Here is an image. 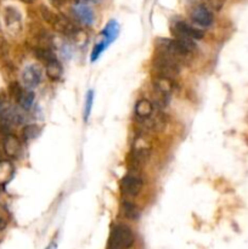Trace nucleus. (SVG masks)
Returning <instances> with one entry per match:
<instances>
[{
	"label": "nucleus",
	"instance_id": "1",
	"mask_svg": "<svg viewBox=\"0 0 248 249\" xmlns=\"http://www.w3.org/2000/svg\"><path fill=\"white\" fill-rule=\"evenodd\" d=\"M134 235L125 225H116L108 241V249H128L133 246Z\"/></svg>",
	"mask_w": 248,
	"mask_h": 249
},
{
	"label": "nucleus",
	"instance_id": "2",
	"mask_svg": "<svg viewBox=\"0 0 248 249\" xmlns=\"http://www.w3.org/2000/svg\"><path fill=\"white\" fill-rule=\"evenodd\" d=\"M180 63L165 55H160L155 61V70L158 77L173 79L179 74Z\"/></svg>",
	"mask_w": 248,
	"mask_h": 249
},
{
	"label": "nucleus",
	"instance_id": "3",
	"mask_svg": "<svg viewBox=\"0 0 248 249\" xmlns=\"http://www.w3.org/2000/svg\"><path fill=\"white\" fill-rule=\"evenodd\" d=\"M142 180L136 175H126L121 181V190L125 196L135 197L142 189Z\"/></svg>",
	"mask_w": 248,
	"mask_h": 249
},
{
	"label": "nucleus",
	"instance_id": "4",
	"mask_svg": "<svg viewBox=\"0 0 248 249\" xmlns=\"http://www.w3.org/2000/svg\"><path fill=\"white\" fill-rule=\"evenodd\" d=\"M191 19L199 27H209L213 23V15L204 5H197L191 11Z\"/></svg>",
	"mask_w": 248,
	"mask_h": 249
},
{
	"label": "nucleus",
	"instance_id": "5",
	"mask_svg": "<svg viewBox=\"0 0 248 249\" xmlns=\"http://www.w3.org/2000/svg\"><path fill=\"white\" fill-rule=\"evenodd\" d=\"M172 32L175 36V38H177V36H184V38L196 40V39H201L202 36H203V32L195 28V27L190 26L186 22H177V23L173 26Z\"/></svg>",
	"mask_w": 248,
	"mask_h": 249
},
{
	"label": "nucleus",
	"instance_id": "6",
	"mask_svg": "<svg viewBox=\"0 0 248 249\" xmlns=\"http://www.w3.org/2000/svg\"><path fill=\"white\" fill-rule=\"evenodd\" d=\"M50 23L53 24V28L60 33L66 34V36H74L78 33V28L73 22H71L67 17H63L61 15L53 14Z\"/></svg>",
	"mask_w": 248,
	"mask_h": 249
},
{
	"label": "nucleus",
	"instance_id": "7",
	"mask_svg": "<svg viewBox=\"0 0 248 249\" xmlns=\"http://www.w3.org/2000/svg\"><path fill=\"white\" fill-rule=\"evenodd\" d=\"M0 119L5 123H21L23 117L18 109L10 105L9 102H0Z\"/></svg>",
	"mask_w": 248,
	"mask_h": 249
},
{
	"label": "nucleus",
	"instance_id": "8",
	"mask_svg": "<svg viewBox=\"0 0 248 249\" xmlns=\"http://www.w3.org/2000/svg\"><path fill=\"white\" fill-rule=\"evenodd\" d=\"M173 89H174V83H173V79L156 75L155 79H153V90H155V94L160 95V96L169 97L170 94H172Z\"/></svg>",
	"mask_w": 248,
	"mask_h": 249
},
{
	"label": "nucleus",
	"instance_id": "9",
	"mask_svg": "<svg viewBox=\"0 0 248 249\" xmlns=\"http://www.w3.org/2000/svg\"><path fill=\"white\" fill-rule=\"evenodd\" d=\"M22 80H23L24 85H27V87H36L41 80L40 68L35 65L28 66L27 68H24L23 73H22Z\"/></svg>",
	"mask_w": 248,
	"mask_h": 249
},
{
	"label": "nucleus",
	"instance_id": "10",
	"mask_svg": "<svg viewBox=\"0 0 248 249\" xmlns=\"http://www.w3.org/2000/svg\"><path fill=\"white\" fill-rule=\"evenodd\" d=\"M148 156H150V146L142 138H138L135 143H134V160L138 164H142V163L146 162Z\"/></svg>",
	"mask_w": 248,
	"mask_h": 249
},
{
	"label": "nucleus",
	"instance_id": "11",
	"mask_svg": "<svg viewBox=\"0 0 248 249\" xmlns=\"http://www.w3.org/2000/svg\"><path fill=\"white\" fill-rule=\"evenodd\" d=\"M73 14L74 16L79 19L82 23L84 24H91L94 21V14H92V10L90 9L88 5L83 4V2H78L73 6Z\"/></svg>",
	"mask_w": 248,
	"mask_h": 249
},
{
	"label": "nucleus",
	"instance_id": "12",
	"mask_svg": "<svg viewBox=\"0 0 248 249\" xmlns=\"http://www.w3.org/2000/svg\"><path fill=\"white\" fill-rule=\"evenodd\" d=\"M135 114L138 117V119L145 122L146 119H148L153 114L152 104L146 99L140 100L135 106Z\"/></svg>",
	"mask_w": 248,
	"mask_h": 249
},
{
	"label": "nucleus",
	"instance_id": "13",
	"mask_svg": "<svg viewBox=\"0 0 248 249\" xmlns=\"http://www.w3.org/2000/svg\"><path fill=\"white\" fill-rule=\"evenodd\" d=\"M4 151L10 157H17L21 151V143L19 140L14 135H7L4 139Z\"/></svg>",
	"mask_w": 248,
	"mask_h": 249
},
{
	"label": "nucleus",
	"instance_id": "14",
	"mask_svg": "<svg viewBox=\"0 0 248 249\" xmlns=\"http://www.w3.org/2000/svg\"><path fill=\"white\" fill-rule=\"evenodd\" d=\"M5 23L9 28H17L21 24V15L15 7H6L4 12Z\"/></svg>",
	"mask_w": 248,
	"mask_h": 249
},
{
	"label": "nucleus",
	"instance_id": "15",
	"mask_svg": "<svg viewBox=\"0 0 248 249\" xmlns=\"http://www.w3.org/2000/svg\"><path fill=\"white\" fill-rule=\"evenodd\" d=\"M148 128H151L155 131H162L167 125V117L163 113H156L152 114L148 119H146Z\"/></svg>",
	"mask_w": 248,
	"mask_h": 249
},
{
	"label": "nucleus",
	"instance_id": "16",
	"mask_svg": "<svg viewBox=\"0 0 248 249\" xmlns=\"http://www.w3.org/2000/svg\"><path fill=\"white\" fill-rule=\"evenodd\" d=\"M62 74V67L57 60H53L46 63V75L49 79L57 80Z\"/></svg>",
	"mask_w": 248,
	"mask_h": 249
},
{
	"label": "nucleus",
	"instance_id": "17",
	"mask_svg": "<svg viewBox=\"0 0 248 249\" xmlns=\"http://www.w3.org/2000/svg\"><path fill=\"white\" fill-rule=\"evenodd\" d=\"M122 208H123L124 215H125L128 219H131V220H136L141 214L140 208H139L135 203H131V202H128V201L123 202Z\"/></svg>",
	"mask_w": 248,
	"mask_h": 249
},
{
	"label": "nucleus",
	"instance_id": "18",
	"mask_svg": "<svg viewBox=\"0 0 248 249\" xmlns=\"http://www.w3.org/2000/svg\"><path fill=\"white\" fill-rule=\"evenodd\" d=\"M14 174V167L10 162L0 160V184H5L9 181Z\"/></svg>",
	"mask_w": 248,
	"mask_h": 249
},
{
	"label": "nucleus",
	"instance_id": "19",
	"mask_svg": "<svg viewBox=\"0 0 248 249\" xmlns=\"http://www.w3.org/2000/svg\"><path fill=\"white\" fill-rule=\"evenodd\" d=\"M39 131V126L36 124H29V125H26L23 129H22V139L24 141H29V140H33L38 136Z\"/></svg>",
	"mask_w": 248,
	"mask_h": 249
},
{
	"label": "nucleus",
	"instance_id": "20",
	"mask_svg": "<svg viewBox=\"0 0 248 249\" xmlns=\"http://www.w3.org/2000/svg\"><path fill=\"white\" fill-rule=\"evenodd\" d=\"M118 24H117V22L114 21H111L106 26V28H105L104 31V34H105V38H106V44H108L109 41L113 40L114 38L117 36V34H118Z\"/></svg>",
	"mask_w": 248,
	"mask_h": 249
},
{
	"label": "nucleus",
	"instance_id": "21",
	"mask_svg": "<svg viewBox=\"0 0 248 249\" xmlns=\"http://www.w3.org/2000/svg\"><path fill=\"white\" fill-rule=\"evenodd\" d=\"M34 101V94L32 91H23L22 92L21 97L18 99V105L23 109H29L33 105Z\"/></svg>",
	"mask_w": 248,
	"mask_h": 249
},
{
	"label": "nucleus",
	"instance_id": "22",
	"mask_svg": "<svg viewBox=\"0 0 248 249\" xmlns=\"http://www.w3.org/2000/svg\"><path fill=\"white\" fill-rule=\"evenodd\" d=\"M35 55L38 56V58H40V60L45 61L46 63L50 62V61H53V60H56L55 56H53V53H51V51L49 50L48 48L38 49V50L35 51Z\"/></svg>",
	"mask_w": 248,
	"mask_h": 249
},
{
	"label": "nucleus",
	"instance_id": "23",
	"mask_svg": "<svg viewBox=\"0 0 248 249\" xmlns=\"http://www.w3.org/2000/svg\"><path fill=\"white\" fill-rule=\"evenodd\" d=\"M9 92H10V95H11V96L14 97L15 100H16V101H18V99H19V97H21V95H22V92H23V90H22L21 85H19L18 83L14 82V83H11V84H10Z\"/></svg>",
	"mask_w": 248,
	"mask_h": 249
},
{
	"label": "nucleus",
	"instance_id": "24",
	"mask_svg": "<svg viewBox=\"0 0 248 249\" xmlns=\"http://www.w3.org/2000/svg\"><path fill=\"white\" fill-rule=\"evenodd\" d=\"M7 53H9V45H7L6 40L0 36V58L5 57L7 55Z\"/></svg>",
	"mask_w": 248,
	"mask_h": 249
},
{
	"label": "nucleus",
	"instance_id": "25",
	"mask_svg": "<svg viewBox=\"0 0 248 249\" xmlns=\"http://www.w3.org/2000/svg\"><path fill=\"white\" fill-rule=\"evenodd\" d=\"M91 104H92V92L89 91L87 97V106H85V118L89 117L90 109H91Z\"/></svg>",
	"mask_w": 248,
	"mask_h": 249
},
{
	"label": "nucleus",
	"instance_id": "26",
	"mask_svg": "<svg viewBox=\"0 0 248 249\" xmlns=\"http://www.w3.org/2000/svg\"><path fill=\"white\" fill-rule=\"evenodd\" d=\"M5 226H6V223H5V220H2V219L0 218V231L4 230Z\"/></svg>",
	"mask_w": 248,
	"mask_h": 249
},
{
	"label": "nucleus",
	"instance_id": "27",
	"mask_svg": "<svg viewBox=\"0 0 248 249\" xmlns=\"http://www.w3.org/2000/svg\"><path fill=\"white\" fill-rule=\"evenodd\" d=\"M21 1H23L24 4H32V2H34L35 0H21Z\"/></svg>",
	"mask_w": 248,
	"mask_h": 249
},
{
	"label": "nucleus",
	"instance_id": "28",
	"mask_svg": "<svg viewBox=\"0 0 248 249\" xmlns=\"http://www.w3.org/2000/svg\"><path fill=\"white\" fill-rule=\"evenodd\" d=\"M46 249H56V246L55 245H50Z\"/></svg>",
	"mask_w": 248,
	"mask_h": 249
},
{
	"label": "nucleus",
	"instance_id": "29",
	"mask_svg": "<svg viewBox=\"0 0 248 249\" xmlns=\"http://www.w3.org/2000/svg\"><path fill=\"white\" fill-rule=\"evenodd\" d=\"M56 1H57V2H58V1H61V0H56ZM56 1H55V2H56Z\"/></svg>",
	"mask_w": 248,
	"mask_h": 249
}]
</instances>
